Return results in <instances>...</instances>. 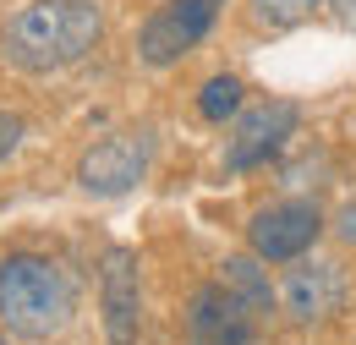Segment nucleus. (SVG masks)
I'll use <instances>...</instances> for the list:
<instances>
[{
	"label": "nucleus",
	"instance_id": "7ed1b4c3",
	"mask_svg": "<svg viewBox=\"0 0 356 345\" xmlns=\"http://www.w3.org/2000/svg\"><path fill=\"white\" fill-rule=\"evenodd\" d=\"M148 165H154V131L148 127L110 131L77 159V186L93 198H121L148 175Z\"/></svg>",
	"mask_w": 356,
	"mask_h": 345
},
{
	"label": "nucleus",
	"instance_id": "20e7f679",
	"mask_svg": "<svg viewBox=\"0 0 356 345\" xmlns=\"http://www.w3.org/2000/svg\"><path fill=\"white\" fill-rule=\"evenodd\" d=\"M220 6L225 0H170V6H159L137 33L143 66H176L181 55H192L209 39V28L220 22Z\"/></svg>",
	"mask_w": 356,
	"mask_h": 345
},
{
	"label": "nucleus",
	"instance_id": "ddd939ff",
	"mask_svg": "<svg viewBox=\"0 0 356 345\" xmlns=\"http://www.w3.org/2000/svg\"><path fill=\"white\" fill-rule=\"evenodd\" d=\"M17 143H22V121H17V115H6V110H0V159H6V154H11V148H17Z\"/></svg>",
	"mask_w": 356,
	"mask_h": 345
},
{
	"label": "nucleus",
	"instance_id": "4468645a",
	"mask_svg": "<svg viewBox=\"0 0 356 345\" xmlns=\"http://www.w3.org/2000/svg\"><path fill=\"white\" fill-rule=\"evenodd\" d=\"M334 230H340V241H346V247H356V203H346V209H340Z\"/></svg>",
	"mask_w": 356,
	"mask_h": 345
},
{
	"label": "nucleus",
	"instance_id": "f8f14e48",
	"mask_svg": "<svg viewBox=\"0 0 356 345\" xmlns=\"http://www.w3.org/2000/svg\"><path fill=\"white\" fill-rule=\"evenodd\" d=\"M312 11H318V0H247V17L268 28V33H285V28H302Z\"/></svg>",
	"mask_w": 356,
	"mask_h": 345
},
{
	"label": "nucleus",
	"instance_id": "9b49d317",
	"mask_svg": "<svg viewBox=\"0 0 356 345\" xmlns=\"http://www.w3.org/2000/svg\"><path fill=\"white\" fill-rule=\"evenodd\" d=\"M241 93H247V88H241V77H230V72L209 77V83H203V93H197V115L220 127V121H230V115L241 110Z\"/></svg>",
	"mask_w": 356,
	"mask_h": 345
},
{
	"label": "nucleus",
	"instance_id": "2eb2a0df",
	"mask_svg": "<svg viewBox=\"0 0 356 345\" xmlns=\"http://www.w3.org/2000/svg\"><path fill=\"white\" fill-rule=\"evenodd\" d=\"M329 11H334L340 28H356V0H329Z\"/></svg>",
	"mask_w": 356,
	"mask_h": 345
},
{
	"label": "nucleus",
	"instance_id": "423d86ee",
	"mask_svg": "<svg viewBox=\"0 0 356 345\" xmlns=\"http://www.w3.org/2000/svg\"><path fill=\"white\" fill-rule=\"evenodd\" d=\"M302 127V110L291 104V99H268V104H252L236 131H230V143H225V170H258L268 165L291 137Z\"/></svg>",
	"mask_w": 356,
	"mask_h": 345
},
{
	"label": "nucleus",
	"instance_id": "9d476101",
	"mask_svg": "<svg viewBox=\"0 0 356 345\" xmlns=\"http://www.w3.org/2000/svg\"><path fill=\"white\" fill-rule=\"evenodd\" d=\"M220 280H225V285H230V291H236L247 307H252L258 318H268V312H274V285H268V274H264V258H252V252H247V258H225V263H220Z\"/></svg>",
	"mask_w": 356,
	"mask_h": 345
},
{
	"label": "nucleus",
	"instance_id": "6e6552de",
	"mask_svg": "<svg viewBox=\"0 0 356 345\" xmlns=\"http://www.w3.org/2000/svg\"><path fill=\"white\" fill-rule=\"evenodd\" d=\"M99 312H104V340L110 345H137L143 329V280H137V252L110 247L99 268Z\"/></svg>",
	"mask_w": 356,
	"mask_h": 345
},
{
	"label": "nucleus",
	"instance_id": "dca6fc26",
	"mask_svg": "<svg viewBox=\"0 0 356 345\" xmlns=\"http://www.w3.org/2000/svg\"><path fill=\"white\" fill-rule=\"evenodd\" d=\"M0 345H11V340H6V329H0Z\"/></svg>",
	"mask_w": 356,
	"mask_h": 345
},
{
	"label": "nucleus",
	"instance_id": "39448f33",
	"mask_svg": "<svg viewBox=\"0 0 356 345\" xmlns=\"http://www.w3.org/2000/svg\"><path fill=\"white\" fill-rule=\"evenodd\" d=\"M318 236H323V214L307 198H280V203L258 209L252 225H247V247H252V258H264V263L307 258Z\"/></svg>",
	"mask_w": 356,
	"mask_h": 345
},
{
	"label": "nucleus",
	"instance_id": "f03ea898",
	"mask_svg": "<svg viewBox=\"0 0 356 345\" xmlns=\"http://www.w3.org/2000/svg\"><path fill=\"white\" fill-rule=\"evenodd\" d=\"M77 312L72 274L44 252L0 258V323L17 340H55Z\"/></svg>",
	"mask_w": 356,
	"mask_h": 345
},
{
	"label": "nucleus",
	"instance_id": "0eeeda50",
	"mask_svg": "<svg viewBox=\"0 0 356 345\" xmlns=\"http://www.w3.org/2000/svg\"><path fill=\"white\" fill-rule=\"evenodd\" d=\"M258 312L241 302L225 280H209L192 291V312H186V329L192 345H258Z\"/></svg>",
	"mask_w": 356,
	"mask_h": 345
},
{
	"label": "nucleus",
	"instance_id": "f257e3e1",
	"mask_svg": "<svg viewBox=\"0 0 356 345\" xmlns=\"http://www.w3.org/2000/svg\"><path fill=\"white\" fill-rule=\"evenodd\" d=\"M99 6L93 0H33L6 22V61L17 72H66L99 44Z\"/></svg>",
	"mask_w": 356,
	"mask_h": 345
},
{
	"label": "nucleus",
	"instance_id": "1a4fd4ad",
	"mask_svg": "<svg viewBox=\"0 0 356 345\" xmlns=\"http://www.w3.org/2000/svg\"><path fill=\"white\" fill-rule=\"evenodd\" d=\"M280 307L291 312V323H329L346 307V268L329 258H296L280 285Z\"/></svg>",
	"mask_w": 356,
	"mask_h": 345
}]
</instances>
